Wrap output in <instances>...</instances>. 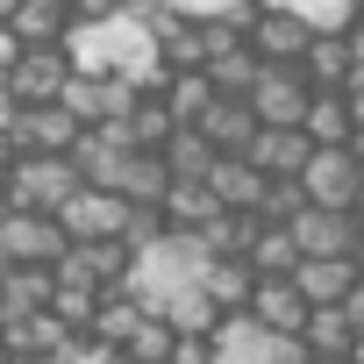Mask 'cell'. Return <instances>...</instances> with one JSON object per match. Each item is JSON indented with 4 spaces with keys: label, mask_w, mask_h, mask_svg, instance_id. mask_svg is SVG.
I'll list each match as a JSON object with an SVG mask.
<instances>
[{
    "label": "cell",
    "mask_w": 364,
    "mask_h": 364,
    "mask_svg": "<svg viewBox=\"0 0 364 364\" xmlns=\"http://www.w3.org/2000/svg\"><path fill=\"white\" fill-rule=\"evenodd\" d=\"M15 164H22V150H15V136H8V129H0V186L15 178Z\"/></svg>",
    "instance_id": "ab89813d"
},
{
    "label": "cell",
    "mask_w": 364,
    "mask_h": 364,
    "mask_svg": "<svg viewBox=\"0 0 364 364\" xmlns=\"http://www.w3.org/2000/svg\"><path fill=\"white\" fill-rule=\"evenodd\" d=\"M343 314H350V328L364 336V279H357V293H350V307H343Z\"/></svg>",
    "instance_id": "b9f144b4"
},
{
    "label": "cell",
    "mask_w": 364,
    "mask_h": 364,
    "mask_svg": "<svg viewBox=\"0 0 364 364\" xmlns=\"http://www.w3.org/2000/svg\"><path fill=\"white\" fill-rule=\"evenodd\" d=\"M143 314H150V307H143V300H129V293H107V300H100V314H93V328H86V336H100V343H114V350H122V343H129V328H136V321H143Z\"/></svg>",
    "instance_id": "d6a6232c"
},
{
    "label": "cell",
    "mask_w": 364,
    "mask_h": 364,
    "mask_svg": "<svg viewBox=\"0 0 364 364\" xmlns=\"http://www.w3.org/2000/svg\"><path fill=\"white\" fill-rule=\"evenodd\" d=\"M350 364H364V336H357V350H350Z\"/></svg>",
    "instance_id": "c3c4849f"
},
{
    "label": "cell",
    "mask_w": 364,
    "mask_h": 364,
    "mask_svg": "<svg viewBox=\"0 0 364 364\" xmlns=\"http://www.w3.org/2000/svg\"><path fill=\"white\" fill-rule=\"evenodd\" d=\"M343 100H350V114H357V129H364V65L350 72V86H343Z\"/></svg>",
    "instance_id": "f35d334b"
},
{
    "label": "cell",
    "mask_w": 364,
    "mask_h": 364,
    "mask_svg": "<svg viewBox=\"0 0 364 364\" xmlns=\"http://www.w3.org/2000/svg\"><path fill=\"white\" fill-rule=\"evenodd\" d=\"M15 58H22V43H15V29H0V79L15 72Z\"/></svg>",
    "instance_id": "60d3db41"
},
{
    "label": "cell",
    "mask_w": 364,
    "mask_h": 364,
    "mask_svg": "<svg viewBox=\"0 0 364 364\" xmlns=\"http://www.w3.org/2000/svg\"><path fill=\"white\" fill-rule=\"evenodd\" d=\"M157 100H164L171 129H200V114H208L222 93H215V79H208V72H178V79H164V93H157Z\"/></svg>",
    "instance_id": "7402d4cb"
},
{
    "label": "cell",
    "mask_w": 364,
    "mask_h": 364,
    "mask_svg": "<svg viewBox=\"0 0 364 364\" xmlns=\"http://www.w3.org/2000/svg\"><path fill=\"white\" fill-rule=\"evenodd\" d=\"M357 279H364L357 257H300V272H293V286H300L307 307H350Z\"/></svg>",
    "instance_id": "5bb4252c"
},
{
    "label": "cell",
    "mask_w": 364,
    "mask_h": 364,
    "mask_svg": "<svg viewBox=\"0 0 364 364\" xmlns=\"http://www.w3.org/2000/svg\"><path fill=\"white\" fill-rule=\"evenodd\" d=\"M129 272H136L129 243H72L58 264L65 286H93V293H129Z\"/></svg>",
    "instance_id": "52a82bcc"
},
{
    "label": "cell",
    "mask_w": 364,
    "mask_h": 364,
    "mask_svg": "<svg viewBox=\"0 0 364 364\" xmlns=\"http://www.w3.org/2000/svg\"><path fill=\"white\" fill-rule=\"evenodd\" d=\"M65 8H72V22H114L129 0H65Z\"/></svg>",
    "instance_id": "74e56055"
},
{
    "label": "cell",
    "mask_w": 364,
    "mask_h": 364,
    "mask_svg": "<svg viewBox=\"0 0 364 364\" xmlns=\"http://www.w3.org/2000/svg\"><path fill=\"white\" fill-rule=\"evenodd\" d=\"M8 215H15V200H8V186H0V229H8Z\"/></svg>",
    "instance_id": "ee69618b"
},
{
    "label": "cell",
    "mask_w": 364,
    "mask_h": 364,
    "mask_svg": "<svg viewBox=\"0 0 364 364\" xmlns=\"http://www.w3.org/2000/svg\"><path fill=\"white\" fill-rule=\"evenodd\" d=\"M200 136L215 143V157H243V150L257 143V114H250V100H215V107L200 114Z\"/></svg>",
    "instance_id": "d6986e66"
},
{
    "label": "cell",
    "mask_w": 364,
    "mask_h": 364,
    "mask_svg": "<svg viewBox=\"0 0 364 364\" xmlns=\"http://www.w3.org/2000/svg\"><path fill=\"white\" fill-rule=\"evenodd\" d=\"M200 293L215 300V314H250L257 272H250L243 257H215V264H208V279H200Z\"/></svg>",
    "instance_id": "44dd1931"
},
{
    "label": "cell",
    "mask_w": 364,
    "mask_h": 364,
    "mask_svg": "<svg viewBox=\"0 0 364 364\" xmlns=\"http://www.w3.org/2000/svg\"><path fill=\"white\" fill-rule=\"evenodd\" d=\"M350 215H357V229H364V186H357V208H350Z\"/></svg>",
    "instance_id": "bcb514c9"
},
{
    "label": "cell",
    "mask_w": 364,
    "mask_h": 364,
    "mask_svg": "<svg viewBox=\"0 0 364 364\" xmlns=\"http://www.w3.org/2000/svg\"><path fill=\"white\" fill-rule=\"evenodd\" d=\"M50 364H129V357H122L114 343H100V336H72V343H65Z\"/></svg>",
    "instance_id": "d590c367"
},
{
    "label": "cell",
    "mask_w": 364,
    "mask_h": 364,
    "mask_svg": "<svg viewBox=\"0 0 364 364\" xmlns=\"http://www.w3.org/2000/svg\"><path fill=\"white\" fill-rule=\"evenodd\" d=\"M257 279H293L300 272V243L286 236V229H257V243H250V257H243Z\"/></svg>",
    "instance_id": "4dcf8cb0"
},
{
    "label": "cell",
    "mask_w": 364,
    "mask_h": 364,
    "mask_svg": "<svg viewBox=\"0 0 364 364\" xmlns=\"http://www.w3.org/2000/svg\"><path fill=\"white\" fill-rule=\"evenodd\" d=\"M15 8H22V0H0V29H8V22H15Z\"/></svg>",
    "instance_id": "7bdbcfd3"
},
{
    "label": "cell",
    "mask_w": 364,
    "mask_h": 364,
    "mask_svg": "<svg viewBox=\"0 0 364 364\" xmlns=\"http://www.w3.org/2000/svg\"><path fill=\"white\" fill-rule=\"evenodd\" d=\"M307 43H314V29H307L300 15H286V8H257V15H250V50H257V65L300 72V65H307Z\"/></svg>",
    "instance_id": "5b68a950"
},
{
    "label": "cell",
    "mask_w": 364,
    "mask_h": 364,
    "mask_svg": "<svg viewBox=\"0 0 364 364\" xmlns=\"http://www.w3.org/2000/svg\"><path fill=\"white\" fill-rule=\"evenodd\" d=\"M300 186H307V208H357V186H364V164L350 150H314L307 171H300Z\"/></svg>",
    "instance_id": "8fae6325"
},
{
    "label": "cell",
    "mask_w": 364,
    "mask_h": 364,
    "mask_svg": "<svg viewBox=\"0 0 364 364\" xmlns=\"http://www.w3.org/2000/svg\"><path fill=\"white\" fill-rule=\"evenodd\" d=\"M8 29H15L22 50H65V36H72V8H65V0H22Z\"/></svg>",
    "instance_id": "ac0fdd59"
},
{
    "label": "cell",
    "mask_w": 364,
    "mask_h": 364,
    "mask_svg": "<svg viewBox=\"0 0 364 364\" xmlns=\"http://www.w3.org/2000/svg\"><path fill=\"white\" fill-rule=\"evenodd\" d=\"M50 300H58V272H29V264H15L8 286H0V307H8V321L50 314Z\"/></svg>",
    "instance_id": "d4e9b609"
},
{
    "label": "cell",
    "mask_w": 364,
    "mask_h": 364,
    "mask_svg": "<svg viewBox=\"0 0 364 364\" xmlns=\"http://www.w3.org/2000/svg\"><path fill=\"white\" fill-rule=\"evenodd\" d=\"M164 15H178V22H250L257 0H164Z\"/></svg>",
    "instance_id": "e575fe53"
},
{
    "label": "cell",
    "mask_w": 364,
    "mask_h": 364,
    "mask_svg": "<svg viewBox=\"0 0 364 364\" xmlns=\"http://www.w3.org/2000/svg\"><path fill=\"white\" fill-rule=\"evenodd\" d=\"M307 300H300V286L293 279H257V293H250V321L257 328H272V336H293L300 343V328H307Z\"/></svg>",
    "instance_id": "9a60e30c"
},
{
    "label": "cell",
    "mask_w": 364,
    "mask_h": 364,
    "mask_svg": "<svg viewBox=\"0 0 364 364\" xmlns=\"http://www.w3.org/2000/svg\"><path fill=\"white\" fill-rule=\"evenodd\" d=\"M65 86H72L65 50H22V58H15V72L0 79L8 107H58V100H65Z\"/></svg>",
    "instance_id": "277c9868"
},
{
    "label": "cell",
    "mask_w": 364,
    "mask_h": 364,
    "mask_svg": "<svg viewBox=\"0 0 364 364\" xmlns=\"http://www.w3.org/2000/svg\"><path fill=\"white\" fill-rule=\"evenodd\" d=\"M15 364H29V357H15Z\"/></svg>",
    "instance_id": "f5cc1de1"
},
{
    "label": "cell",
    "mask_w": 364,
    "mask_h": 364,
    "mask_svg": "<svg viewBox=\"0 0 364 364\" xmlns=\"http://www.w3.org/2000/svg\"><path fill=\"white\" fill-rule=\"evenodd\" d=\"M129 164H136V150L122 143V129H86L72 143V171H79V186H93V193H122Z\"/></svg>",
    "instance_id": "ba28073f"
},
{
    "label": "cell",
    "mask_w": 364,
    "mask_h": 364,
    "mask_svg": "<svg viewBox=\"0 0 364 364\" xmlns=\"http://www.w3.org/2000/svg\"><path fill=\"white\" fill-rule=\"evenodd\" d=\"M8 200H15V215H65L79 200L72 157H22L15 178H8Z\"/></svg>",
    "instance_id": "7a4b0ae2"
},
{
    "label": "cell",
    "mask_w": 364,
    "mask_h": 364,
    "mask_svg": "<svg viewBox=\"0 0 364 364\" xmlns=\"http://www.w3.org/2000/svg\"><path fill=\"white\" fill-rule=\"evenodd\" d=\"M0 336H8V307H0Z\"/></svg>",
    "instance_id": "f907efd6"
},
{
    "label": "cell",
    "mask_w": 364,
    "mask_h": 364,
    "mask_svg": "<svg viewBox=\"0 0 364 364\" xmlns=\"http://www.w3.org/2000/svg\"><path fill=\"white\" fill-rule=\"evenodd\" d=\"M286 236L300 243V257H357V243H364L357 215H343V208H307L300 222H286Z\"/></svg>",
    "instance_id": "4fadbf2b"
},
{
    "label": "cell",
    "mask_w": 364,
    "mask_h": 364,
    "mask_svg": "<svg viewBox=\"0 0 364 364\" xmlns=\"http://www.w3.org/2000/svg\"><path fill=\"white\" fill-rule=\"evenodd\" d=\"M307 364H350V357H307Z\"/></svg>",
    "instance_id": "681fc988"
},
{
    "label": "cell",
    "mask_w": 364,
    "mask_h": 364,
    "mask_svg": "<svg viewBox=\"0 0 364 364\" xmlns=\"http://www.w3.org/2000/svg\"><path fill=\"white\" fill-rule=\"evenodd\" d=\"M8 272H15V264H8V250H0V286H8Z\"/></svg>",
    "instance_id": "7dc6e473"
},
{
    "label": "cell",
    "mask_w": 364,
    "mask_h": 364,
    "mask_svg": "<svg viewBox=\"0 0 364 364\" xmlns=\"http://www.w3.org/2000/svg\"><path fill=\"white\" fill-rule=\"evenodd\" d=\"M257 8H286L314 36H350V22H357V0H257Z\"/></svg>",
    "instance_id": "f546056e"
},
{
    "label": "cell",
    "mask_w": 364,
    "mask_h": 364,
    "mask_svg": "<svg viewBox=\"0 0 364 364\" xmlns=\"http://www.w3.org/2000/svg\"><path fill=\"white\" fill-rule=\"evenodd\" d=\"M8 136H15L22 157H72L79 122H72L65 107H15V114H8Z\"/></svg>",
    "instance_id": "7c38bea8"
},
{
    "label": "cell",
    "mask_w": 364,
    "mask_h": 364,
    "mask_svg": "<svg viewBox=\"0 0 364 364\" xmlns=\"http://www.w3.org/2000/svg\"><path fill=\"white\" fill-rule=\"evenodd\" d=\"M264 186H272V178H264L250 157H215V171H208V193L222 200V215H257Z\"/></svg>",
    "instance_id": "2e32d148"
},
{
    "label": "cell",
    "mask_w": 364,
    "mask_h": 364,
    "mask_svg": "<svg viewBox=\"0 0 364 364\" xmlns=\"http://www.w3.org/2000/svg\"><path fill=\"white\" fill-rule=\"evenodd\" d=\"M350 157H357V164H364V129H357V136H350Z\"/></svg>",
    "instance_id": "f6af8a7d"
},
{
    "label": "cell",
    "mask_w": 364,
    "mask_h": 364,
    "mask_svg": "<svg viewBox=\"0 0 364 364\" xmlns=\"http://www.w3.org/2000/svg\"><path fill=\"white\" fill-rule=\"evenodd\" d=\"M264 178H300L307 171V157H314V143H307V129H257V143L243 150Z\"/></svg>",
    "instance_id": "e0dca14e"
},
{
    "label": "cell",
    "mask_w": 364,
    "mask_h": 364,
    "mask_svg": "<svg viewBox=\"0 0 364 364\" xmlns=\"http://www.w3.org/2000/svg\"><path fill=\"white\" fill-rule=\"evenodd\" d=\"M350 136H357L350 100H343V93H314V107H307V143H314V150H350Z\"/></svg>",
    "instance_id": "484cf974"
},
{
    "label": "cell",
    "mask_w": 364,
    "mask_h": 364,
    "mask_svg": "<svg viewBox=\"0 0 364 364\" xmlns=\"http://www.w3.org/2000/svg\"><path fill=\"white\" fill-rule=\"evenodd\" d=\"M215 364H307V350H300L293 336L257 328L250 314H222V328H215Z\"/></svg>",
    "instance_id": "3957f363"
},
{
    "label": "cell",
    "mask_w": 364,
    "mask_h": 364,
    "mask_svg": "<svg viewBox=\"0 0 364 364\" xmlns=\"http://www.w3.org/2000/svg\"><path fill=\"white\" fill-rule=\"evenodd\" d=\"M357 272H364V243H357Z\"/></svg>",
    "instance_id": "816d5d0a"
},
{
    "label": "cell",
    "mask_w": 364,
    "mask_h": 364,
    "mask_svg": "<svg viewBox=\"0 0 364 364\" xmlns=\"http://www.w3.org/2000/svg\"><path fill=\"white\" fill-rule=\"evenodd\" d=\"M357 8H364V0H357Z\"/></svg>",
    "instance_id": "db71d44e"
},
{
    "label": "cell",
    "mask_w": 364,
    "mask_h": 364,
    "mask_svg": "<svg viewBox=\"0 0 364 364\" xmlns=\"http://www.w3.org/2000/svg\"><path fill=\"white\" fill-rule=\"evenodd\" d=\"M300 215H307V186H300V178H272L264 200H257V222H264V229H286V222H300Z\"/></svg>",
    "instance_id": "836d02e7"
},
{
    "label": "cell",
    "mask_w": 364,
    "mask_h": 364,
    "mask_svg": "<svg viewBox=\"0 0 364 364\" xmlns=\"http://www.w3.org/2000/svg\"><path fill=\"white\" fill-rule=\"evenodd\" d=\"M300 350H307V357H350V350H357L350 314H343V307H314L307 328H300Z\"/></svg>",
    "instance_id": "83f0119b"
},
{
    "label": "cell",
    "mask_w": 364,
    "mask_h": 364,
    "mask_svg": "<svg viewBox=\"0 0 364 364\" xmlns=\"http://www.w3.org/2000/svg\"><path fill=\"white\" fill-rule=\"evenodd\" d=\"M208 264H215V257L200 250V236H164L157 250L136 257V272H129V300H143V307L157 314V307H171L178 293H200Z\"/></svg>",
    "instance_id": "6da1fadb"
},
{
    "label": "cell",
    "mask_w": 364,
    "mask_h": 364,
    "mask_svg": "<svg viewBox=\"0 0 364 364\" xmlns=\"http://www.w3.org/2000/svg\"><path fill=\"white\" fill-rule=\"evenodd\" d=\"M350 72H357V50H350V36H314V43H307V65H300V79H307L314 93H343V86H350Z\"/></svg>",
    "instance_id": "ffe728a7"
},
{
    "label": "cell",
    "mask_w": 364,
    "mask_h": 364,
    "mask_svg": "<svg viewBox=\"0 0 364 364\" xmlns=\"http://www.w3.org/2000/svg\"><path fill=\"white\" fill-rule=\"evenodd\" d=\"M171 364H215V336H178L171 343Z\"/></svg>",
    "instance_id": "8d00e7d4"
},
{
    "label": "cell",
    "mask_w": 364,
    "mask_h": 364,
    "mask_svg": "<svg viewBox=\"0 0 364 364\" xmlns=\"http://www.w3.org/2000/svg\"><path fill=\"white\" fill-rule=\"evenodd\" d=\"M0 250H8V264H29V272H58L72 243H65L58 215H8V229H0Z\"/></svg>",
    "instance_id": "9c48e42d"
},
{
    "label": "cell",
    "mask_w": 364,
    "mask_h": 364,
    "mask_svg": "<svg viewBox=\"0 0 364 364\" xmlns=\"http://www.w3.org/2000/svg\"><path fill=\"white\" fill-rule=\"evenodd\" d=\"M171 343H178V336H171V321H164V314H143V321L129 328L122 357H129V364H171Z\"/></svg>",
    "instance_id": "1f68e13d"
},
{
    "label": "cell",
    "mask_w": 364,
    "mask_h": 364,
    "mask_svg": "<svg viewBox=\"0 0 364 364\" xmlns=\"http://www.w3.org/2000/svg\"><path fill=\"white\" fill-rule=\"evenodd\" d=\"M157 58H164V79H178V72H208V29L171 15V22L157 29Z\"/></svg>",
    "instance_id": "603a6c76"
},
{
    "label": "cell",
    "mask_w": 364,
    "mask_h": 364,
    "mask_svg": "<svg viewBox=\"0 0 364 364\" xmlns=\"http://www.w3.org/2000/svg\"><path fill=\"white\" fill-rule=\"evenodd\" d=\"M157 157H164V171H171V186H208V171H215V143H208L200 129H178Z\"/></svg>",
    "instance_id": "cb8c5ba5"
},
{
    "label": "cell",
    "mask_w": 364,
    "mask_h": 364,
    "mask_svg": "<svg viewBox=\"0 0 364 364\" xmlns=\"http://www.w3.org/2000/svg\"><path fill=\"white\" fill-rule=\"evenodd\" d=\"M307 107H314V86L300 79V72H257V86H250V114H257V129H307Z\"/></svg>",
    "instance_id": "8992f818"
},
{
    "label": "cell",
    "mask_w": 364,
    "mask_h": 364,
    "mask_svg": "<svg viewBox=\"0 0 364 364\" xmlns=\"http://www.w3.org/2000/svg\"><path fill=\"white\" fill-rule=\"evenodd\" d=\"M215 215H222V200H215L208 186H171V193H164V222H171V236H200Z\"/></svg>",
    "instance_id": "f1b7e54d"
},
{
    "label": "cell",
    "mask_w": 364,
    "mask_h": 364,
    "mask_svg": "<svg viewBox=\"0 0 364 364\" xmlns=\"http://www.w3.org/2000/svg\"><path fill=\"white\" fill-rule=\"evenodd\" d=\"M171 136H178V129H171L164 100H157V93H136V107H129V122H122V143H129V150H150V157H157V150H164Z\"/></svg>",
    "instance_id": "4316f807"
},
{
    "label": "cell",
    "mask_w": 364,
    "mask_h": 364,
    "mask_svg": "<svg viewBox=\"0 0 364 364\" xmlns=\"http://www.w3.org/2000/svg\"><path fill=\"white\" fill-rule=\"evenodd\" d=\"M58 229H65V243H122V229H129V200H122V193H93V186H79V200L58 215Z\"/></svg>",
    "instance_id": "30bf717a"
}]
</instances>
